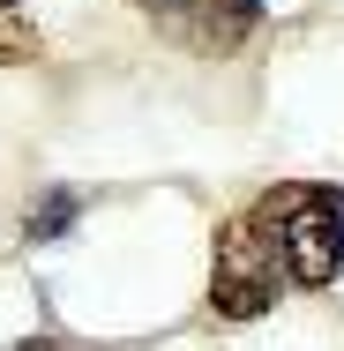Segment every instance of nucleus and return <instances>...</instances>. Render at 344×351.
Wrapping results in <instances>:
<instances>
[{
  "instance_id": "obj_4",
  "label": "nucleus",
  "mask_w": 344,
  "mask_h": 351,
  "mask_svg": "<svg viewBox=\"0 0 344 351\" xmlns=\"http://www.w3.org/2000/svg\"><path fill=\"white\" fill-rule=\"evenodd\" d=\"M30 53H38L30 8H23V0H0V68H15V60H30Z\"/></svg>"
},
{
  "instance_id": "obj_2",
  "label": "nucleus",
  "mask_w": 344,
  "mask_h": 351,
  "mask_svg": "<svg viewBox=\"0 0 344 351\" xmlns=\"http://www.w3.org/2000/svg\"><path fill=\"white\" fill-rule=\"evenodd\" d=\"M128 8H135L165 45L203 53V60L240 53V45L255 38V23H262V0H128Z\"/></svg>"
},
{
  "instance_id": "obj_5",
  "label": "nucleus",
  "mask_w": 344,
  "mask_h": 351,
  "mask_svg": "<svg viewBox=\"0 0 344 351\" xmlns=\"http://www.w3.org/2000/svg\"><path fill=\"white\" fill-rule=\"evenodd\" d=\"M15 351H75V344H60V337H30V344H15Z\"/></svg>"
},
{
  "instance_id": "obj_1",
  "label": "nucleus",
  "mask_w": 344,
  "mask_h": 351,
  "mask_svg": "<svg viewBox=\"0 0 344 351\" xmlns=\"http://www.w3.org/2000/svg\"><path fill=\"white\" fill-rule=\"evenodd\" d=\"M344 277V195L322 180H284L255 195L209 247V306L225 322L270 314L277 291H322Z\"/></svg>"
},
{
  "instance_id": "obj_3",
  "label": "nucleus",
  "mask_w": 344,
  "mask_h": 351,
  "mask_svg": "<svg viewBox=\"0 0 344 351\" xmlns=\"http://www.w3.org/2000/svg\"><path fill=\"white\" fill-rule=\"evenodd\" d=\"M75 210H82L75 187H45V195L30 202V217H23V232H30V239H60V232L75 224Z\"/></svg>"
}]
</instances>
